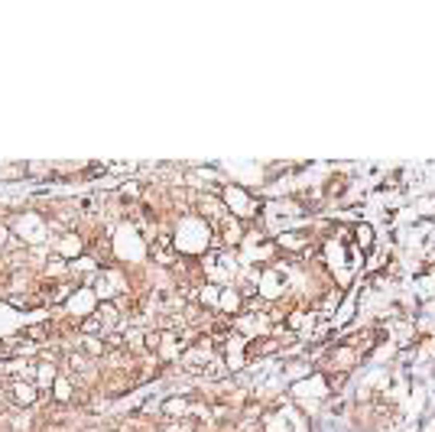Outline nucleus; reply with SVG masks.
Masks as SVG:
<instances>
[{
	"mask_svg": "<svg viewBox=\"0 0 435 432\" xmlns=\"http://www.w3.org/2000/svg\"><path fill=\"white\" fill-rule=\"evenodd\" d=\"M36 387L33 384H26V380H16L13 387H10V400L13 403H20V406H30V403H36Z\"/></svg>",
	"mask_w": 435,
	"mask_h": 432,
	"instance_id": "f257e3e1",
	"label": "nucleus"
},
{
	"mask_svg": "<svg viewBox=\"0 0 435 432\" xmlns=\"http://www.w3.org/2000/svg\"><path fill=\"white\" fill-rule=\"evenodd\" d=\"M104 348H108V345H101V341H94V338H82V351H85V354H94L97 358V354H104Z\"/></svg>",
	"mask_w": 435,
	"mask_h": 432,
	"instance_id": "7ed1b4c3",
	"label": "nucleus"
},
{
	"mask_svg": "<svg viewBox=\"0 0 435 432\" xmlns=\"http://www.w3.org/2000/svg\"><path fill=\"white\" fill-rule=\"evenodd\" d=\"M52 387H56V390H52L56 400H65V403L72 400V384H68V377H56V384H52Z\"/></svg>",
	"mask_w": 435,
	"mask_h": 432,
	"instance_id": "f03ea898",
	"label": "nucleus"
}]
</instances>
